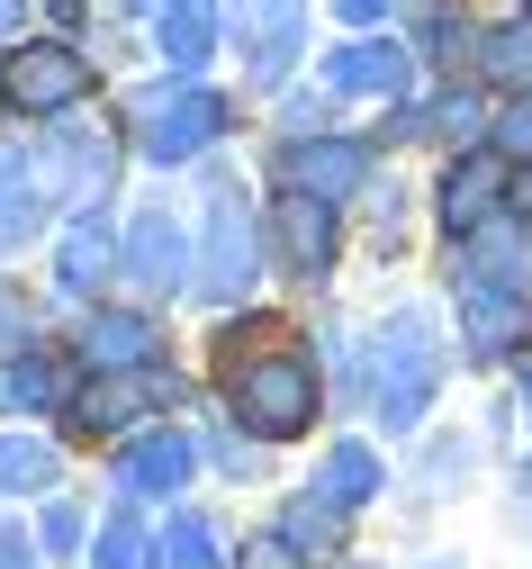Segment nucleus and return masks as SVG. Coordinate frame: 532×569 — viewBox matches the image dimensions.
Here are the masks:
<instances>
[{
    "label": "nucleus",
    "mask_w": 532,
    "mask_h": 569,
    "mask_svg": "<svg viewBox=\"0 0 532 569\" xmlns=\"http://www.w3.org/2000/svg\"><path fill=\"white\" fill-rule=\"evenodd\" d=\"M442 380V326L433 308H398L389 326L370 335V407H379V435H415L424 407Z\"/></svg>",
    "instance_id": "obj_1"
},
{
    "label": "nucleus",
    "mask_w": 532,
    "mask_h": 569,
    "mask_svg": "<svg viewBox=\"0 0 532 569\" xmlns=\"http://www.w3.org/2000/svg\"><path fill=\"white\" fill-rule=\"evenodd\" d=\"M225 407H235L244 435L289 443V435H308V425H317L325 389H317V362H308V352L271 343V352H244V362H225Z\"/></svg>",
    "instance_id": "obj_2"
},
{
    "label": "nucleus",
    "mask_w": 532,
    "mask_h": 569,
    "mask_svg": "<svg viewBox=\"0 0 532 569\" xmlns=\"http://www.w3.org/2000/svg\"><path fill=\"white\" fill-rule=\"evenodd\" d=\"M91 54L82 46H63V37H28L0 54V109H19V118H72L91 100Z\"/></svg>",
    "instance_id": "obj_3"
},
{
    "label": "nucleus",
    "mask_w": 532,
    "mask_h": 569,
    "mask_svg": "<svg viewBox=\"0 0 532 569\" xmlns=\"http://www.w3.org/2000/svg\"><path fill=\"white\" fill-rule=\"evenodd\" d=\"M225 118H235V109H225V91H208V82L154 91V100L135 109V154L163 163V172H172V163H199L217 136H225Z\"/></svg>",
    "instance_id": "obj_4"
},
{
    "label": "nucleus",
    "mask_w": 532,
    "mask_h": 569,
    "mask_svg": "<svg viewBox=\"0 0 532 569\" xmlns=\"http://www.w3.org/2000/svg\"><path fill=\"white\" fill-rule=\"evenodd\" d=\"M253 280H262L253 199H244V190H217V199H208V244H199V280H190V290H199L208 308H235Z\"/></svg>",
    "instance_id": "obj_5"
},
{
    "label": "nucleus",
    "mask_w": 532,
    "mask_h": 569,
    "mask_svg": "<svg viewBox=\"0 0 532 569\" xmlns=\"http://www.w3.org/2000/svg\"><path fill=\"white\" fill-rule=\"evenodd\" d=\"M280 181H289V199L343 208L370 181V146L361 136H298V146H280Z\"/></svg>",
    "instance_id": "obj_6"
},
{
    "label": "nucleus",
    "mask_w": 532,
    "mask_h": 569,
    "mask_svg": "<svg viewBox=\"0 0 532 569\" xmlns=\"http://www.w3.org/2000/svg\"><path fill=\"white\" fill-rule=\"evenodd\" d=\"M118 271L135 280L144 299H172V290H190V280H199V262H190V236H181V218H172V208H144V218L127 227V244H118Z\"/></svg>",
    "instance_id": "obj_7"
},
{
    "label": "nucleus",
    "mask_w": 532,
    "mask_h": 569,
    "mask_svg": "<svg viewBox=\"0 0 532 569\" xmlns=\"http://www.w3.org/2000/svg\"><path fill=\"white\" fill-rule=\"evenodd\" d=\"M46 199H82V218H100V199L118 181V146L109 136H54V154H37Z\"/></svg>",
    "instance_id": "obj_8"
},
{
    "label": "nucleus",
    "mask_w": 532,
    "mask_h": 569,
    "mask_svg": "<svg viewBox=\"0 0 532 569\" xmlns=\"http://www.w3.org/2000/svg\"><path fill=\"white\" fill-rule=\"evenodd\" d=\"M82 371L100 380H127V371H154V317H127V308H91L82 317Z\"/></svg>",
    "instance_id": "obj_9"
},
{
    "label": "nucleus",
    "mask_w": 532,
    "mask_h": 569,
    "mask_svg": "<svg viewBox=\"0 0 532 569\" xmlns=\"http://www.w3.org/2000/svg\"><path fill=\"white\" fill-rule=\"evenodd\" d=\"M505 181H514V172H505L496 154H461V163L442 172V190H433L442 227H451V236H479L488 218H505V208H496V199H505Z\"/></svg>",
    "instance_id": "obj_10"
},
{
    "label": "nucleus",
    "mask_w": 532,
    "mask_h": 569,
    "mask_svg": "<svg viewBox=\"0 0 532 569\" xmlns=\"http://www.w3.org/2000/svg\"><path fill=\"white\" fill-rule=\"evenodd\" d=\"M325 91H343V100H398L406 91V46L352 37L343 54H325Z\"/></svg>",
    "instance_id": "obj_11"
},
{
    "label": "nucleus",
    "mask_w": 532,
    "mask_h": 569,
    "mask_svg": "<svg viewBox=\"0 0 532 569\" xmlns=\"http://www.w3.org/2000/svg\"><path fill=\"white\" fill-rule=\"evenodd\" d=\"M461 335H470L479 362H505L514 343H532V308H523V290H470V280H461Z\"/></svg>",
    "instance_id": "obj_12"
},
{
    "label": "nucleus",
    "mask_w": 532,
    "mask_h": 569,
    "mask_svg": "<svg viewBox=\"0 0 532 569\" xmlns=\"http://www.w3.org/2000/svg\"><path fill=\"white\" fill-rule=\"evenodd\" d=\"M37 227H46V172H37V154L0 146V262L37 244Z\"/></svg>",
    "instance_id": "obj_13"
},
{
    "label": "nucleus",
    "mask_w": 532,
    "mask_h": 569,
    "mask_svg": "<svg viewBox=\"0 0 532 569\" xmlns=\"http://www.w3.org/2000/svg\"><path fill=\"white\" fill-rule=\"evenodd\" d=\"M235 46H244V73L253 82H289L298 46H308V10H244L235 19Z\"/></svg>",
    "instance_id": "obj_14"
},
{
    "label": "nucleus",
    "mask_w": 532,
    "mask_h": 569,
    "mask_svg": "<svg viewBox=\"0 0 532 569\" xmlns=\"http://www.w3.org/2000/svg\"><path fill=\"white\" fill-rule=\"evenodd\" d=\"M172 398V371H127V380H91L82 389V425L91 435H127L135 416H163Z\"/></svg>",
    "instance_id": "obj_15"
},
{
    "label": "nucleus",
    "mask_w": 532,
    "mask_h": 569,
    "mask_svg": "<svg viewBox=\"0 0 532 569\" xmlns=\"http://www.w3.org/2000/svg\"><path fill=\"white\" fill-rule=\"evenodd\" d=\"M190 479V435H172V425H154V435H135L118 452V488L127 497H172Z\"/></svg>",
    "instance_id": "obj_16"
},
{
    "label": "nucleus",
    "mask_w": 532,
    "mask_h": 569,
    "mask_svg": "<svg viewBox=\"0 0 532 569\" xmlns=\"http://www.w3.org/2000/svg\"><path fill=\"white\" fill-rule=\"evenodd\" d=\"M118 244H127V236H109L100 218H72L63 244H54V290H63V299H91L100 280L118 271Z\"/></svg>",
    "instance_id": "obj_17"
},
{
    "label": "nucleus",
    "mask_w": 532,
    "mask_h": 569,
    "mask_svg": "<svg viewBox=\"0 0 532 569\" xmlns=\"http://www.w3.org/2000/svg\"><path fill=\"white\" fill-rule=\"evenodd\" d=\"M461 253H470V290H523V280H532L523 218H488L479 236H461Z\"/></svg>",
    "instance_id": "obj_18"
},
{
    "label": "nucleus",
    "mask_w": 532,
    "mask_h": 569,
    "mask_svg": "<svg viewBox=\"0 0 532 569\" xmlns=\"http://www.w3.org/2000/svg\"><path fill=\"white\" fill-rule=\"evenodd\" d=\"M280 262L298 271V280H325L334 271V208H317V199H280Z\"/></svg>",
    "instance_id": "obj_19"
},
{
    "label": "nucleus",
    "mask_w": 532,
    "mask_h": 569,
    "mask_svg": "<svg viewBox=\"0 0 532 569\" xmlns=\"http://www.w3.org/2000/svg\"><path fill=\"white\" fill-rule=\"evenodd\" d=\"M479 73H488L505 100H532V10H514V19H496V28L479 37Z\"/></svg>",
    "instance_id": "obj_20"
},
{
    "label": "nucleus",
    "mask_w": 532,
    "mask_h": 569,
    "mask_svg": "<svg viewBox=\"0 0 532 569\" xmlns=\"http://www.w3.org/2000/svg\"><path fill=\"white\" fill-rule=\"evenodd\" d=\"M217 37H225V19H217V10H199V0H181V10H163V19H154V54L172 63V73H199V63L217 54Z\"/></svg>",
    "instance_id": "obj_21"
},
{
    "label": "nucleus",
    "mask_w": 532,
    "mask_h": 569,
    "mask_svg": "<svg viewBox=\"0 0 532 569\" xmlns=\"http://www.w3.org/2000/svg\"><path fill=\"white\" fill-rule=\"evenodd\" d=\"M379 488H389V479H379V452H370V443H334V452H325V470H317V497H325L334 516L370 507Z\"/></svg>",
    "instance_id": "obj_22"
},
{
    "label": "nucleus",
    "mask_w": 532,
    "mask_h": 569,
    "mask_svg": "<svg viewBox=\"0 0 532 569\" xmlns=\"http://www.w3.org/2000/svg\"><path fill=\"white\" fill-rule=\"evenodd\" d=\"M0 407H63V362L54 352H19V362H0Z\"/></svg>",
    "instance_id": "obj_23"
},
{
    "label": "nucleus",
    "mask_w": 532,
    "mask_h": 569,
    "mask_svg": "<svg viewBox=\"0 0 532 569\" xmlns=\"http://www.w3.org/2000/svg\"><path fill=\"white\" fill-rule=\"evenodd\" d=\"M54 488V443L46 435H0V497Z\"/></svg>",
    "instance_id": "obj_24"
},
{
    "label": "nucleus",
    "mask_w": 532,
    "mask_h": 569,
    "mask_svg": "<svg viewBox=\"0 0 532 569\" xmlns=\"http://www.w3.org/2000/svg\"><path fill=\"white\" fill-rule=\"evenodd\" d=\"M154 569H217V525L208 516H172L154 542Z\"/></svg>",
    "instance_id": "obj_25"
},
{
    "label": "nucleus",
    "mask_w": 532,
    "mask_h": 569,
    "mask_svg": "<svg viewBox=\"0 0 532 569\" xmlns=\"http://www.w3.org/2000/svg\"><path fill=\"white\" fill-rule=\"evenodd\" d=\"M91 569H154V542L135 533V516H109L91 533Z\"/></svg>",
    "instance_id": "obj_26"
},
{
    "label": "nucleus",
    "mask_w": 532,
    "mask_h": 569,
    "mask_svg": "<svg viewBox=\"0 0 532 569\" xmlns=\"http://www.w3.org/2000/svg\"><path fill=\"white\" fill-rule=\"evenodd\" d=\"M488 154H496V163H514V172H532V100H505V109H496Z\"/></svg>",
    "instance_id": "obj_27"
},
{
    "label": "nucleus",
    "mask_w": 532,
    "mask_h": 569,
    "mask_svg": "<svg viewBox=\"0 0 532 569\" xmlns=\"http://www.w3.org/2000/svg\"><path fill=\"white\" fill-rule=\"evenodd\" d=\"M280 533H289V542H308V551H334V542H343V516L325 507V497H298Z\"/></svg>",
    "instance_id": "obj_28"
},
{
    "label": "nucleus",
    "mask_w": 532,
    "mask_h": 569,
    "mask_svg": "<svg viewBox=\"0 0 532 569\" xmlns=\"http://www.w3.org/2000/svg\"><path fill=\"white\" fill-rule=\"evenodd\" d=\"M244 569H308V560H298L289 533H253V542H244Z\"/></svg>",
    "instance_id": "obj_29"
},
{
    "label": "nucleus",
    "mask_w": 532,
    "mask_h": 569,
    "mask_svg": "<svg viewBox=\"0 0 532 569\" xmlns=\"http://www.w3.org/2000/svg\"><path fill=\"white\" fill-rule=\"evenodd\" d=\"M0 569H37V542L19 525H0Z\"/></svg>",
    "instance_id": "obj_30"
},
{
    "label": "nucleus",
    "mask_w": 532,
    "mask_h": 569,
    "mask_svg": "<svg viewBox=\"0 0 532 569\" xmlns=\"http://www.w3.org/2000/svg\"><path fill=\"white\" fill-rule=\"evenodd\" d=\"M46 542L72 551V542H82V516H72V507H46Z\"/></svg>",
    "instance_id": "obj_31"
},
{
    "label": "nucleus",
    "mask_w": 532,
    "mask_h": 569,
    "mask_svg": "<svg viewBox=\"0 0 532 569\" xmlns=\"http://www.w3.org/2000/svg\"><path fill=\"white\" fill-rule=\"evenodd\" d=\"M505 218H523V227H532V172H514V181H505Z\"/></svg>",
    "instance_id": "obj_32"
},
{
    "label": "nucleus",
    "mask_w": 532,
    "mask_h": 569,
    "mask_svg": "<svg viewBox=\"0 0 532 569\" xmlns=\"http://www.w3.org/2000/svg\"><path fill=\"white\" fill-rule=\"evenodd\" d=\"M0 37H19V10H10V0H0Z\"/></svg>",
    "instance_id": "obj_33"
},
{
    "label": "nucleus",
    "mask_w": 532,
    "mask_h": 569,
    "mask_svg": "<svg viewBox=\"0 0 532 569\" xmlns=\"http://www.w3.org/2000/svg\"><path fill=\"white\" fill-rule=\"evenodd\" d=\"M523 525H532V461H523Z\"/></svg>",
    "instance_id": "obj_34"
},
{
    "label": "nucleus",
    "mask_w": 532,
    "mask_h": 569,
    "mask_svg": "<svg viewBox=\"0 0 532 569\" xmlns=\"http://www.w3.org/2000/svg\"><path fill=\"white\" fill-rule=\"evenodd\" d=\"M523 416H532V371H523Z\"/></svg>",
    "instance_id": "obj_35"
}]
</instances>
